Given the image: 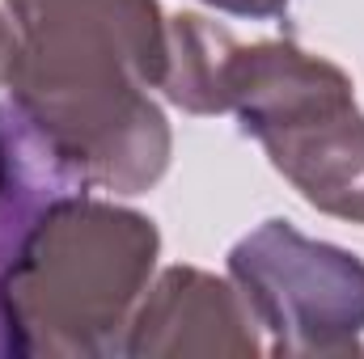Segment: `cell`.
<instances>
[{
	"mask_svg": "<svg viewBox=\"0 0 364 359\" xmlns=\"http://www.w3.org/2000/svg\"><path fill=\"white\" fill-rule=\"evenodd\" d=\"M17 30L9 101L81 190L144 194L170 170L161 85L170 17L157 0H4Z\"/></svg>",
	"mask_w": 364,
	"mask_h": 359,
	"instance_id": "6da1fadb",
	"label": "cell"
},
{
	"mask_svg": "<svg viewBox=\"0 0 364 359\" xmlns=\"http://www.w3.org/2000/svg\"><path fill=\"white\" fill-rule=\"evenodd\" d=\"M157 254L161 233L149 216L85 190L51 194L0 258V355H123Z\"/></svg>",
	"mask_w": 364,
	"mask_h": 359,
	"instance_id": "7a4b0ae2",
	"label": "cell"
},
{
	"mask_svg": "<svg viewBox=\"0 0 364 359\" xmlns=\"http://www.w3.org/2000/svg\"><path fill=\"white\" fill-rule=\"evenodd\" d=\"M220 110L242 118V131L263 144L272 165L296 194L356 220L364 199V110L352 77L301 51L296 43H229L220 72Z\"/></svg>",
	"mask_w": 364,
	"mask_h": 359,
	"instance_id": "3957f363",
	"label": "cell"
},
{
	"mask_svg": "<svg viewBox=\"0 0 364 359\" xmlns=\"http://www.w3.org/2000/svg\"><path fill=\"white\" fill-rule=\"evenodd\" d=\"M263 347L284 359L364 355V263L356 254L267 220L229 250Z\"/></svg>",
	"mask_w": 364,
	"mask_h": 359,
	"instance_id": "277c9868",
	"label": "cell"
},
{
	"mask_svg": "<svg viewBox=\"0 0 364 359\" xmlns=\"http://www.w3.org/2000/svg\"><path fill=\"white\" fill-rule=\"evenodd\" d=\"M263 334L233 279L199 267L161 270L140 296L123 355H263Z\"/></svg>",
	"mask_w": 364,
	"mask_h": 359,
	"instance_id": "5b68a950",
	"label": "cell"
},
{
	"mask_svg": "<svg viewBox=\"0 0 364 359\" xmlns=\"http://www.w3.org/2000/svg\"><path fill=\"white\" fill-rule=\"evenodd\" d=\"M233 34L225 26H212L199 13L170 17V55L161 85L166 101H174L186 114H225L220 110V72H225V51Z\"/></svg>",
	"mask_w": 364,
	"mask_h": 359,
	"instance_id": "8992f818",
	"label": "cell"
},
{
	"mask_svg": "<svg viewBox=\"0 0 364 359\" xmlns=\"http://www.w3.org/2000/svg\"><path fill=\"white\" fill-rule=\"evenodd\" d=\"M38 178H60L68 186H77L60 170V161L47 153V144L34 136V127L17 114V106L9 101V106H0V194H9V190H17L26 182H38Z\"/></svg>",
	"mask_w": 364,
	"mask_h": 359,
	"instance_id": "52a82bcc",
	"label": "cell"
},
{
	"mask_svg": "<svg viewBox=\"0 0 364 359\" xmlns=\"http://www.w3.org/2000/svg\"><path fill=\"white\" fill-rule=\"evenodd\" d=\"M220 13H233V17H255V21H275L288 13V0H203Z\"/></svg>",
	"mask_w": 364,
	"mask_h": 359,
	"instance_id": "ba28073f",
	"label": "cell"
},
{
	"mask_svg": "<svg viewBox=\"0 0 364 359\" xmlns=\"http://www.w3.org/2000/svg\"><path fill=\"white\" fill-rule=\"evenodd\" d=\"M356 220H360V224H364V199H360V216H356Z\"/></svg>",
	"mask_w": 364,
	"mask_h": 359,
	"instance_id": "9c48e42d",
	"label": "cell"
}]
</instances>
